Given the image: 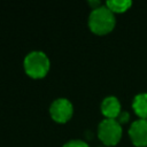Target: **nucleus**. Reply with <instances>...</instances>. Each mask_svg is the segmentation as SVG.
<instances>
[{"label": "nucleus", "instance_id": "obj_1", "mask_svg": "<svg viewBox=\"0 0 147 147\" xmlns=\"http://www.w3.org/2000/svg\"><path fill=\"white\" fill-rule=\"evenodd\" d=\"M114 13L107 6H100L93 9L88 17V26L96 34H106L115 26Z\"/></svg>", "mask_w": 147, "mask_h": 147}, {"label": "nucleus", "instance_id": "obj_2", "mask_svg": "<svg viewBox=\"0 0 147 147\" xmlns=\"http://www.w3.org/2000/svg\"><path fill=\"white\" fill-rule=\"evenodd\" d=\"M24 69L30 77L42 78L49 70V60L42 52H31L24 59Z\"/></svg>", "mask_w": 147, "mask_h": 147}, {"label": "nucleus", "instance_id": "obj_3", "mask_svg": "<svg viewBox=\"0 0 147 147\" xmlns=\"http://www.w3.org/2000/svg\"><path fill=\"white\" fill-rule=\"evenodd\" d=\"M99 139L107 146L116 145L122 138V127L117 119L106 118L98 126Z\"/></svg>", "mask_w": 147, "mask_h": 147}, {"label": "nucleus", "instance_id": "obj_4", "mask_svg": "<svg viewBox=\"0 0 147 147\" xmlns=\"http://www.w3.org/2000/svg\"><path fill=\"white\" fill-rule=\"evenodd\" d=\"M49 114L55 122L65 123L71 118L74 114V107L68 99H56L49 107Z\"/></svg>", "mask_w": 147, "mask_h": 147}, {"label": "nucleus", "instance_id": "obj_5", "mask_svg": "<svg viewBox=\"0 0 147 147\" xmlns=\"http://www.w3.org/2000/svg\"><path fill=\"white\" fill-rule=\"evenodd\" d=\"M129 134L132 142L138 147L147 146V119H137L134 121L130 129Z\"/></svg>", "mask_w": 147, "mask_h": 147}, {"label": "nucleus", "instance_id": "obj_6", "mask_svg": "<svg viewBox=\"0 0 147 147\" xmlns=\"http://www.w3.org/2000/svg\"><path fill=\"white\" fill-rule=\"evenodd\" d=\"M101 111L106 116V118L116 119L121 114V103L115 96H107L103 99L101 103Z\"/></svg>", "mask_w": 147, "mask_h": 147}, {"label": "nucleus", "instance_id": "obj_7", "mask_svg": "<svg viewBox=\"0 0 147 147\" xmlns=\"http://www.w3.org/2000/svg\"><path fill=\"white\" fill-rule=\"evenodd\" d=\"M132 107L140 118L147 119V93L137 94L133 99Z\"/></svg>", "mask_w": 147, "mask_h": 147}, {"label": "nucleus", "instance_id": "obj_8", "mask_svg": "<svg viewBox=\"0 0 147 147\" xmlns=\"http://www.w3.org/2000/svg\"><path fill=\"white\" fill-rule=\"evenodd\" d=\"M132 2L130 0H109L106 2V6L113 13H123L131 7Z\"/></svg>", "mask_w": 147, "mask_h": 147}, {"label": "nucleus", "instance_id": "obj_9", "mask_svg": "<svg viewBox=\"0 0 147 147\" xmlns=\"http://www.w3.org/2000/svg\"><path fill=\"white\" fill-rule=\"evenodd\" d=\"M63 147H90V146L83 140H70L67 144H64Z\"/></svg>", "mask_w": 147, "mask_h": 147}, {"label": "nucleus", "instance_id": "obj_10", "mask_svg": "<svg viewBox=\"0 0 147 147\" xmlns=\"http://www.w3.org/2000/svg\"><path fill=\"white\" fill-rule=\"evenodd\" d=\"M118 123L121 124V123H124V122H127V119H129V114L126 113V111H121V114L118 115Z\"/></svg>", "mask_w": 147, "mask_h": 147}]
</instances>
